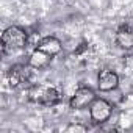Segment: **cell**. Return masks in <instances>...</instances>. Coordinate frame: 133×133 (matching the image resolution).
Masks as SVG:
<instances>
[{"label": "cell", "mask_w": 133, "mask_h": 133, "mask_svg": "<svg viewBox=\"0 0 133 133\" xmlns=\"http://www.w3.org/2000/svg\"><path fill=\"white\" fill-rule=\"evenodd\" d=\"M27 44L28 33L17 25H11L2 33V52L5 55H13L14 52L24 50Z\"/></svg>", "instance_id": "cell-1"}, {"label": "cell", "mask_w": 133, "mask_h": 133, "mask_svg": "<svg viewBox=\"0 0 133 133\" xmlns=\"http://www.w3.org/2000/svg\"><path fill=\"white\" fill-rule=\"evenodd\" d=\"M28 100L33 103H39L44 107H55L61 102V92L49 85H33L27 91Z\"/></svg>", "instance_id": "cell-2"}, {"label": "cell", "mask_w": 133, "mask_h": 133, "mask_svg": "<svg viewBox=\"0 0 133 133\" xmlns=\"http://www.w3.org/2000/svg\"><path fill=\"white\" fill-rule=\"evenodd\" d=\"M66 131L68 133H85V131H88V127L83 124H78V122H72L66 127Z\"/></svg>", "instance_id": "cell-10"}, {"label": "cell", "mask_w": 133, "mask_h": 133, "mask_svg": "<svg viewBox=\"0 0 133 133\" xmlns=\"http://www.w3.org/2000/svg\"><path fill=\"white\" fill-rule=\"evenodd\" d=\"M97 88L102 92H111L119 88V75L111 69H103L97 78Z\"/></svg>", "instance_id": "cell-6"}, {"label": "cell", "mask_w": 133, "mask_h": 133, "mask_svg": "<svg viewBox=\"0 0 133 133\" xmlns=\"http://www.w3.org/2000/svg\"><path fill=\"white\" fill-rule=\"evenodd\" d=\"M113 114V103L108 102L107 99H94V102L89 105V116L91 121L97 125L105 124L107 121H110Z\"/></svg>", "instance_id": "cell-3"}, {"label": "cell", "mask_w": 133, "mask_h": 133, "mask_svg": "<svg viewBox=\"0 0 133 133\" xmlns=\"http://www.w3.org/2000/svg\"><path fill=\"white\" fill-rule=\"evenodd\" d=\"M31 66L30 64H14L8 69L6 72V78H8V83L13 86V88H17L24 83H27L31 77V71H30Z\"/></svg>", "instance_id": "cell-4"}, {"label": "cell", "mask_w": 133, "mask_h": 133, "mask_svg": "<svg viewBox=\"0 0 133 133\" xmlns=\"http://www.w3.org/2000/svg\"><path fill=\"white\" fill-rule=\"evenodd\" d=\"M116 42L121 49L131 50L133 49V28H130L128 25H122L116 31Z\"/></svg>", "instance_id": "cell-8"}, {"label": "cell", "mask_w": 133, "mask_h": 133, "mask_svg": "<svg viewBox=\"0 0 133 133\" xmlns=\"http://www.w3.org/2000/svg\"><path fill=\"white\" fill-rule=\"evenodd\" d=\"M50 61H52V56L49 53L39 50V49H35L31 52L30 58H28V64L33 69H44V68H47V66L50 64Z\"/></svg>", "instance_id": "cell-9"}, {"label": "cell", "mask_w": 133, "mask_h": 133, "mask_svg": "<svg viewBox=\"0 0 133 133\" xmlns=\"http://www.w3.org/2000/svg\"><path fill=\"white\" fill-rule=\"evenodd\" d=\"M96 99V92L88 88V86H80L78 89H75V92L72 94L69 105L72 110H85L86 107H89Z\"/></svg>", "instance_id": "cell-5"}, {"label": "cell", "mask_w": 133, "mask_h": 133, "mask_svg": "<svg viewBox=\"0 0 133 133\" xmlns=\"http://www.w3.org/2000/svg\"><path fill=\"white\" fill-rule=\"evenodd\" d=\"M36 49H39V50L49 53L50 56H56L58 53H61L63 44H61V41H59L58 38H55V36H47V38H42V39L38 42Z\"/></svg>", "instance_id": "cell-7"}]
</instances>
